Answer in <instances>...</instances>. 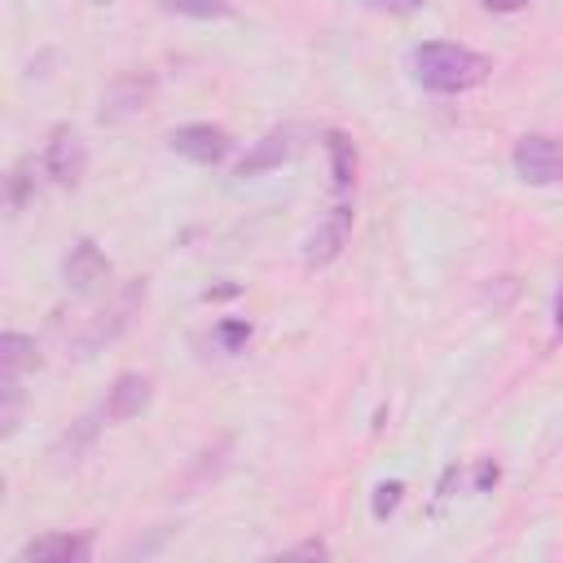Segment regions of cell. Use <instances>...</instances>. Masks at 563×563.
<instances>
[{"label":"cell","mask_w":563,"mask_h":563,"mask_svg":"<svg viewBox=\"0 0 563 563\" xmlns=\"http://www.w3.org/2000/svg\"><path fill=\"white\" fill-rule=\"evenodd\" d=\"M409 70L427 92H466L475 84L488 79L493 62L466 44H449V40H427L409 53Z\"/></svg>","instance_id":"obj_1"},{"label":"cell","mask_w":563,"mask_h":563,"mask_svg":"<svg viewBox=\"0 0 563 563\" xmlns=\"http://www.w3.org/2000/svg\"><path fill=\"white\" fill-rule=\"evenodd\" d=\"M515 176L528 185H559L563 180V136H545V132H528L515 141Z\"/></svg>","instance_id":"obj_2"},{"label":"cell","mask_w":563,"mask_h":563,"mask_svg":"<svg viewBox=\"0 0 563 563\" xmlns=\"http://www.w3.org/2000/svg\"><path fill=\"white\" fill-rule=\"evenodd\" d=\"M84 163H88V154H84L79 132L70 123H57L48 132V145H44V172H48V180L62 185V189H75L79 176H84Z\"/></svg>","instance_id":"obj_3"},{"label":"cell","mask_w":563,"mask_h":563,"mask_svg":"<svg viewBox=\"0 0 563 563\" xmlns=\"http://www.w3.org/2000/svg\"><path fill=\"white\" fill-rule=\"evenodd\" d=\"M347 233H352V202L347 198H334V207L317 220L308 246H303V264L308 268H321L330 260H339V251L347 246Z\"/></svg>","instance_id":"obj_4"},{"label":"cell","mask_w":563,"mask_h":563,"mask_svg":"<svg viewBox=\"0 0 563 563\" xmlns=\"http://www.w3.org/2000/svg\"><path fill=\"white\" fill-rule=\"evenodd\" d=\"M167 145H172L180 158H189V163L216 167V163L229 158L233 136H229L224 128H216V123H185V128H176V132L167 136Z\"/></svg>","instance_id":"obj_5"},{"label":"cell","mask_w":563,"mask_h":563,"mask_svg":"<svg viewBox=\"0 0 563 563\" xmlns=\"http://www.w3.org/2000/svg\"><path fill=\"white\" fill-rule=\"evenodd\" d=\"M88 550H92V541L84 532H44V537L26 541L18 550V559L22 563H79V559H88Z\"/></svg>","instance_id":"obj_6"},{"label":"cell","mask_w":563,"mask_h":563,"mask_svg":"<svg viewBox=\"0 0 563 563\" xmlns=\"http://www.w3.org/2000/svg\"><path fill=\"white\" fill-rule=\"evenodd\" d=\"M295 128H273V132H264L260 141H255V150L238 163V176L242 180H251V176H264V172H273V167H282L290 154H295Z\"/></svg>","instance_id":"obj_7"},{"label":"cell","mask_w":563,"mask_h":563,"mask_svg":"<svg viewBox=\"0 0 563 563\" xmlns=\"http://www.w3.org/2000/svg\"><path fill=\"white\" fill-rule=\"evenodd\" d=\"M62 273H66V286H70V290H92L97 282H106L110 260L101 255V246H97L92 238H79V242L70 246V255H66Z\"/></svg>","instance_id":"obj_8"},{"label":"cell","mask_w":563,"mask_h":563,"mask_svg":"<svg viewBox=\"0 0 563 563\" xmlns=\"http://www.w3.org/2000/svg\"><path fill=\"white\" fill-rule=\"evenodd\" d=\"M145 405H150V378L145 374H123L106 396V418L123 422V418H136Z\"/></svg>","instance_id":"obj_9"},{"label":"cell","mask_w":563,"mask_h":563,"mask_svg":"<svg viewBox=\"0 0 563 563\" xmlns=\"http://www.w3.org/2000/svg\"><path fill=\"white\" fill-rule=\"evenodd\" d=\"M35 343L26 339V334H18V330H9V334H0V383H22V374L26 369H35Z\"/></svg>","instance_id":"obj_10"},{"label":"cell","mask_w":563,"mask_h":563,"mask_svg":"<svg viewBox=\"0 0 563 563\" xmlns=\"http://www.w3.org/2000/svg\"><path fill=\"white\" fill-rule=\"evenodd\" d=\"M325 150H330V176H334V198L352 194L356 180V145L343 132H325Z\"/></svg>","instance_id":"obj_11"},{"label":"cell","mask_w":563,"mask_h":563,"mask_svg":"<svg viewBox=\"0 0 563 563\" xmlns=\"http://www.w3.org/2000/svg\"><path fill=\"white\" fill-rule=\"evenodd\" d=\"M163 13H180V18H198V22H211V18H229L233 4L229 0H154Z\"/></svg>","instance_id":"obj_12"},{"label":"cell","mask_w":563,"mask_h":563,"mask_svg":"<svg viewBox=\"0 0 563 563\" xmlns=\"http://www.w3.org/2000/svg\"><path fill=\"white\" fill-rule=\"evenodd\" d=\"M211 334H216L220 352H224V356H233V352H242V347L251 343V321H246V317H220Z\"/></svg>","instance_id":"obj_13"},{"label":"cell","mask_w":563,"mask_h":563,"mask_svg":"<svg viewBox=\"0 0 563 563\" xmlns=\"http://www.w3.org/2000/svg\"><path fill=\"white\" fill-rule=\"evenodd\" d=\"M400 493H405V484H400V479L378 484V488H374V519H387V515L400 506Z\"/></svg>","instance_id":"obj_14"},{"label":"cell","mask_w":563,"mask_h":563,"mask_svg":"<svg viewBox=\"0 0 563 563\" xmlns=\"http://www.w3.org/2000/svg\"><path fill=\"white\" fill-rule=\"evenodd\" d=\"M26 167H31V163H18V167L9 172V207H13V211L26 202V185H31V180H26Z\"/></svg>","instance_id":"obj_15"},{"label":"cell","mask_w":563,"mask_h":563,"mask_svg":"<svg viewBox=\"0 0 563 563\" xmlns=\"http://www.w3.org/2000/svg\"><path fill=\"white\" fill-rule=\"evenodd\" d=\"M497 479H501V471H497V462H488V457H484V462L475 466V493H488V488H493Z\"/></svg>","instance_id":"obj_16"},{"label":"cell","mask_w":563,"mask_h":563,"mask_svg":"<svg viewBox=\"0 0 563 563\" xmlns=\"http://www.w3.org/2000/svg\"><path fill=\"white\" fill-rule=\"evenodd\" d=\"M369 9H378V13H413V9H422V0H365Z\"/></svg>","instance_id":"obj_17"},{"label":"cell","mask_w":563,"mask_h":563,"mask_svg":"<svg viewBox=\"0 0 563 563\" xmlns=\"http://www.w3.org/2000/svg\"><path fill=\"white\" fill-rule=\"evenodd\" d=\"M330 550H325V541H303V545H295V550H286V559H325Z\"/></svg>","instance_id":"obj_18"},{"label":"cell","mask_w":563,"mask_h":563,"mask_svg":"<svg viewBox=\"0 0 563 563\" xmlns=\"http://www.w3.org/2000/svg\"><path fill=\"white\" fill-rule=\"evenodd\" d=\"M484 9H493V13H519V9H528V0H479Z\"/></svg>","instance_id":"obj_19"},{"label":"cell","mask_w":563,"mask_h":563,"mask_svg":"<svg viewBox=\"0 0 563 563\" xmlns=\"http://www.w3.org/2000/svg\"><path fill=\"white\" fill-rule=\"evenodd\" d=\"M554 334L563 339V282H559V295H554Z\"/></svg>","instance_id":"obj_20"},{"label":"cell","mask_w":563,"mask_h":563,"mask_svg":"<svg viewBox=\"0 0 563 563\" xmlns=\"http://www.w3.org/2000/svg\"><path fill=\"white\" fill-rule=\"evenodd\" d=\"M92 4H110V0H92Z\"/></svg>","instance_id":"obj_21"}]
</instances>
